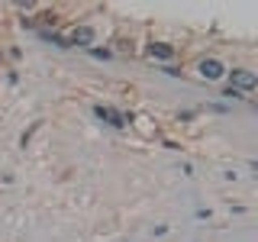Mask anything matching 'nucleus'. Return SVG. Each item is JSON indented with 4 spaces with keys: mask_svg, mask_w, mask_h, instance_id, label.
Returning a JSON list of instances; mask_svg holds the SVG:
<instances>
[{
    "mask_svg": "<svg viewBox=\"0 0 258 242\" xmlns=\"http://www.w3.org/2000/svg\"><path fill=\"white\" fill-rule=\"evenodd\" d=\"M200 78H207V81H216V78H223V62L220 58H204V62H200Z\"/></svg>",
    "mask_w": 258,
    "mask_h": 242,
    "instance_id": "1",
    "label": "nucleus"
},
{
    "mask_svg": "<svg viewBox=\"0 0 258 242\" xmlns=\"http://www.w3.org/2000/svg\"><path fill=\"white\" fill-rule=\"evenodd\" d=\"M232 84H236V91H252L255 87V75L252 71H232Z\"/></svg>",
    "mask_w": 258,
    "mask_h": 242,
    "instance_id": "2",
    "label": "nucleus"
},
{
    "mask_svg": "<svg viewBox=\"0 0 258 242\" xmlns=\"http://www.w3.org/2000/svg\"><path fill=\"white\" fill-rule=\"evenodd\" d=\"M94 113L100 119H110V126H126V116H123V113H116V110H110V107H94Z\"/></svg>",
    "mask_w": 258,
    "mask_h": 242,
    "instance_id": "3",
    "label": "nucleus"
},
{
    "mask_svg": "<svg viewBox=\"0 0 258 242\" xmlns=\"http://www.w3.org/2000/svg\"><path fill=\"white\" fill-rule=\"evenodd\" d=\"M71 42L75 45H91L94 42V29L91 26H78L75 32H71Z\"/></svg>",
    "mask_w": 258,
    "mask_h": 242,
    "instance_id": "4",
    "label": "nucleus"
},
{
    "mask_svg": "<svg viewBox=\"0 0 258 242\" xmlns=\"http://www.w3.org/2000/svg\"><path fill=\"white\" fill-rule=\"evenodd\" d=\"M149 55H158V58H171L174 48H171V45H152V48H149Z\"/></svg>",
    "mask_w": 258,
    "mask_h": 242,
    "instance_id": "5",
    "label": "nucleus"
}]
</instances>
